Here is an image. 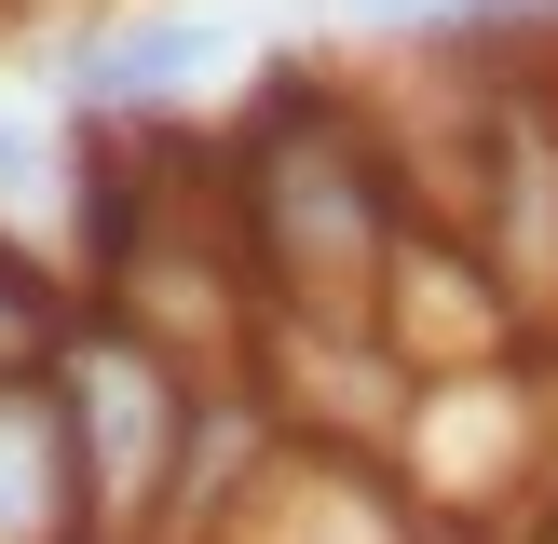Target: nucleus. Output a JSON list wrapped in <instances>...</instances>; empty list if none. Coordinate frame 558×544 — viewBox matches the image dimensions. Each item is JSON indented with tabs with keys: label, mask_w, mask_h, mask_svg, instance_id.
Returning a JSON list of instances; mask_svg holds the SVG:
<instances>
[{
	"label": "nucleus",
	"mask_w": 558,
	"mask_h": 544,
	"mask_svg": "<svg viewBox=\"0 0 558 544\" xmlns=\"http://www.w3.org/2000/svg\"><path fill=\"white\" fill-rule=\"evenodd\" d=\"M218 177H232L245 272H259V326H381V286L423 205L354 82H272L259 109H232Z\"/></svg>",
	"instance_id": "obj_1"
},
{
	"label": "nucleus",
	"mask_w": 558,
	"mask_h": 544,
	"mask_svg": "<svg viewBox=\"0 0 558 544\" xmlns=\"http://www.w3.org/2000/svg\"><path fill=\"white\" fill-rule=\"evenodd\" d=\"M41 368H54V408H69V449H82L96 544H163V531H178V490H191V449H205V395H218V381L191 368V354H163L150 326L96 313V299L69 313V341H54Z\"/></svg>",
	"instance_id": "obj_2"
},
{
	"label": "nucleus",
	"mask_w": 558,
	"mask_h": 544,
	"mask_svg": "<svg viewBox=\"0 0 558 544\" xmlns=\"http://www.w3.org/2000/svg\"><path fill=\"white\" fill-rule=\"evenodd\" d=\"M218 69H232V14H191V0L109 14L96 41L69 54V123H96V136H163Z\"/></svg>",
	"instance_id": "obj_3"
},
{
	"label": "nucleus",
	"mask_w": 558,
	"mask_h": 544,
	"mask_svg": "<svg viewBox=\"0 0 558 544\" xmlns=\"http://www.w3.org/2000/svg\"><path fill=\"white\" fill-rule=\"evenodd\" d=\"M0 544H96L54 368H14V381H0Z\"/></svg>",
	"instance_id": "obj_4"
}]
</instances>
